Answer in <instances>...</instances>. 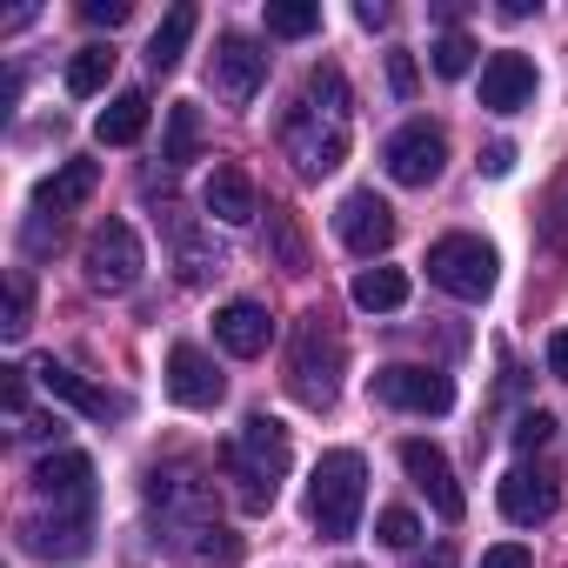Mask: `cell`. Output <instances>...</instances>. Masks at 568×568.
I'll list each match as a JSON object with an SVG mask.
<instances>
[{"mask_svg": "<svg viewBox=\"0 0 568 568\" xmlns=\"http://www.w3.org/2000/svg\"><path fill=\"white\" fill-rule=\"evenodd\" d=\"M281 148H288L295 174L302 181H322L348 161V81L342 68H315L302 101L288 108V121H281Z\"/></svg>", "mask_w": 568, "mask_h": 568, "instance_id": "obj_1", "label": "cell"}, {"mask_svg": "<svg viewBox=\"0 0 568 568\" xmlns=\"http://www.w3.org/2000/svg\"><path fill=\"white\" fill-rule=\"evenodd\" d=\"M288 462H295V448H288V428H281L274 415H247V422L234 428V442L221 448V468H227L234 501H241L247 515L274 508V488L288 481Z\"/></svg>", "mask_w": 568, "mask_h": 568, "instance_id": "obj_2", "label": "cell"}, {"mask_svg": "<svg viewBox=\"0 0 568 568\" xmlns=\"http://www.w3.org/2000/svg\"><path fill=\"white\" fill-rule=\"evenodd\" d=\"M362 501H368V462L355 448H328L308 481V521L322 528V541H348L362 521Z\"/></svg>", "mask_w": 568, "mask_h": 568, "instance_id": "obj_3", "label": "cell"}, {"mask_svg": "<svg viewBox=\"0 0 568 568\" xmlns=\"http://www.w3.org/2000/svg\"><path fill=\"white\" fill-rule=\"evenodd\" d=\"M342 368H348V348H342L335 322L322 308H308L295 322V348H288V388H295V402L328 408L342 395Z\"/></svg>", "mask_w": 568, "mask_h": 568, "instance_id": "obj_4", "label": "cell"}, {"mask_svg": "<svg viewBox=\"0 0 568 568\" xmlns=\"http://www.w3.org/2000/svg\"><path fill=\"white\" fill-rule=\"evenodd\" d=\"M428 281L455 302H488L495 295V247L475 234H442L428 247Z\"/></svg>", "mask_w": 568, "mask_h": 568, "instance_id": "obj_5", "label": "cell"}, {"mask_svg": "<svg viewBox=\"0 0 568 568\" xmlns=\"http://www.w3.org/2000/svg\"><path fill=\"white\" fill-rule=\"evenodd\" d=\"M141 267H148V254H141V234L128 221H101L81 247V274L94 295H128L141 281Z\"/></svg>", "mask_w": 568, "mask_h": 568, "instance_id": "obj_6", "label": "cell"}, {"mask_svg": "<svg viewBox=\"0 0 568 568\" xmlns=\"http://www.w3.org/2000/svg\"><path fill=\"white\" fill-rule=\"evenodd\" d=\"M368 395L382 408H402V415H448L455 408V382L442 368H415V362H388L368 375Z\"/></svg>", "mask_w": 568, "mask_h": 568, "instance_id": "obj_7", "label": "cell"}, {"mask_svg": "<svg viewBox=\"0 0 568 568\" xmlns=\"http://www.w3.org/2000/svg\"><path fill=\"white\" fill-rule=\"evenodd\" d=\"M267 81V54L247 41V34H221L214 54H207V88L227 101V108H247Z\"/></svg>", "mask_w": 568, "mask_h": 568, "instance_id": "obj_8", "label": "cell"}, {"mask_svg": "<svg viewBox=\"0 0 568 568\" xmlns=\"http://www.w3.org/2000/svg\"><path fill=\"white\" fill-rule=\"evenodd\" d=\"M382 161H388V181H402V187H428V181L442 174V161H448V134H442L435 121H408V128L388 134Z\"/></svg>", "mask_w": 568, "mask_h": 568, "instance_id": "obj_9", "label": "cell"}, {"mask_svg": "<svg viewBox=\"0 0 568 568\" xmlns=\"http://www.w3.org/2000/svg\"><path fill=\"white\" fill-rule=\"evenodd\" d=\"M402 468H408V481L428 495V508H435L442 521H462V515H468V495H462V481H455V468H448V455H442L435 442L408 435V442H402Z\"/></svg>", "mask_w": 568, "mask_h": 568, "instance_id": "obj_10", "label": "cell"}, {"mask_svg": "<svg viewBox=\"0 0 568 568\" xmlns=\"http://www.w3.org/2000/svg\"><path fill=\"white\" fill-rule=\"evenodd\" d=\"M335 234H342L348 254L375 261V254H388V241H395V207H388L375 187H355V194L342 201V214H335Z\"/></svg>", "mask_w": 568, "mask_h": 568, "instance_id": "obj_11", "label": "cell"}, {"mask_svg": "<svg viewBox=\"0 0 568 568\" xmlns=\"http://www.w3.org/2000/svg\"><path fill=\"white\" fill-rule=\"evenodd\" d=\"M34 488H41V501H54V515H94V462L74 448L48 455L34 468Z\"/></svg>", "mask_w": 568, "mask_h": 568, "instance_id": "obj_12", "label": "cell"}, {"mask_svg": "<svg viewBox=\"0 0 568 568\" xmlns=\"http://www.w3.org/2000/svg\"><path fill=\"white\" fill-rule=\"evenodd\" d=\"M535 101V61L528 54H495L488 68H481V108L488 114H521Z\"/></svg>", "mask_w": 568, "mask_h": 568, "instance_id": "obj_13", "label": "cell"}, {"mask_svg": "<svg viewBox=\"0 0 568 568\" xmlns=\"http://www.w3.org/2000/svg\"><path fill=\"white\" fill-rule=\"evenodd\" d=\"M168 395H174L181 408H214V402L227 395V382L214 375V362H207L194 342H181V348H168Z\"/></svg>", "mask_w": 568, "mask_h": 568, "instance_id": "obj_14", "label": "cell"}, {"mask_svg": "<svg viewBox=\"0 0 568 568\" xmlns=\"http://www.w3.org/2000/svg\"><path fill=\"white\" fill-rule=\"evenodd\" d=\"M561 508V488L541 475V468H508L501 475V515L515 521V528H535V521H548Z\"/></svg>", "mask_w": 568, "mask_h": 568, "instance_id": "obj_15", "label": "cell"}, {"mask_svg": "<svg viewBox=\"0 0 568 568\" xmlns=\"http://www.w3.org/2000/svg\"><path fill=\"white\" fill-rule=\"evenodd\" d=\"M214 342H221L227 355L254 362V355H267V342H274V322H267V308H261V302H227V308L214 315Z\"/></svg>", "mask_w": 568, "mask_h": 568, "instance_id": "obj_16", "label": "cell"}, {"mask_svg": "<svg viewBox=\"0 0 568 568\" xmlns=\"http://www.w3.org/2000/svg\"><path fill=\"white\" fill-rule=\"evenodd\" d=\"M94 187H101V161H61V168H54V174L34 187V207L61 221V214H74V207H81Z\"/></svg>", "mask_w": 568, "mask_h": 568, "instance_id": "obj_17", "label": "cell"}, {"mask_svg": "<svg viewBox=\"0 0 568 568\" xmlns=\"http://www.w3.org/2000/svg\"><path fill=\"white\" fill-rule=\"evenodd\" d=\"M207 214L214 221H227V227H247L254 221V181H247V168H234V161H221L214 174H207Z\"/></svg>", "mask_w": 568, "mask_h": 568, "instance_id": "obj_18", "label": "cell"}, {"mask_svg": "<svg viewBox=\"0 0 568 568\" xmlns=\"http://www.w3.org/2000/svg\"><path fill=\"white\" fill-rule=\"evenodd\" d=\"M34 375H41V388H48L54 402H68V408H81V415H94V422H108V415H121V402H114L108 388H94V382H81V375H74V368H61V362H41Z\"/></svg>", "mask_w": 568, "mask_h": 568, "instance_id": "obj_19", "label": "cell"}, {"mask_svg": "<svg viewBox=\"0 0 568 568\" xmlns=\"http://www.w3.org/2000/svg\"><path fill=\"white\" fill-rule=\"evenodd\" d=\"M355 308H368V315L408 308V274H402V267H362V274H355Z\"/></svg>", "mask_w": 568, "mask_h": 568, "instance_id": "obj_20", "label": "cell"}, {"mask_svg": "<svg viewBox=\"0 0 568 568\" xmlns=\"http://www.w3.org/2000/svg\"><path fill=\"white\" fill-rule=\"evenodd\" d=\"M194 28H201V14H194V8H174V14L154 28V41H148V68H154V74H174L181 54H187V41H194Z\"/></svg>", "mask_w": 568, "mask_h": 568, "instance_id": "obj_21", "label": "cell"}, {"mask_svg": "<svg viewBox=\"0 0 568 568\" xmlns=\"http://www.w3.org/2000/svg\"><path fill=\"white\" fill-rule=\"evenodd\" d=\"M94 134H101L108 148H128V141H141V134H148V94H114V101L101 108Z\"/></svg>", "mask_w": 568, "mask_h": 568, "instance_id": "obj_22", "label": "cell"}, {"mask_svg": "<svg viewBox=\"0 0 568 568\" xmlns=\"http://www.w3.org/2000/svg\"><path fill=\"white\" fill-rule=\"evenodd\" d=\"M174 261H181V281H187V288H201V281H214V274L227 267V254H221L214 241H201L187 221L174 227Z\"/></svg>", "mask_w": 568, "mask_h": 568, "instance_id": "obj_23", "label": "cell"}, {"mask_svg": "<svg viewBox=\"0 0 568 568\" xmlns=\"http://www.w3.org/2000/svg\"><path fill=\"white\" fill-rule=\"evenodd\" d=\"M34 555H81L88 548V515H54V521H28L21 528Z\"/></svg>", "mask_w": 568, "mask_h": 568, "instance_id": "obj_24", "label": "cell"}, {"mask_svg": "<svg viewBox=\"0 0 568 568\" xmlns=\"http://www.w3.org/2000/svg\"><path fill=\"white\" fill-rule=\"evenodd\" d=\"M201 154V108L194 101H174L168 108V141H161V161L168 168H187Z\"/></svg>", "mask_w": 568, "mask_h": 568, "instance_id": "obj_25", "label": "cell"}, {"mask_svg": "<svg viewBox=\"0 0 568 568\" xmlns=\"http://www.w3.org/2000/svg\"><path fill=\"white\" fill-rule=\"evenodd\" d=\"M108 74H114V48H74V61H68V94H101L108 88Z\"/></svg>", "mask_w": 568, "mask_h": 568, "instance_id": "obj_26", "label": "cell"}, {"mask_svg": "<svg viewBox=\"0 0 568 568\" xmlns=\"http://www.w3.org/2000/svg\"><path fill=\"white\" fill-rule=\"evenodd\" d=\"M267 241H274V261L288 267V274H308V241H302V227H295L288 207H274V214H267Z\"/></svg>", "mask_w": 568, "mask_h": 568, "instance_id": "obj_27", "label": "cell"}, {"mask_svg": "<svg viewBox=\"0 0 568 568\" xmlns=\"http://www.w3.org/2000/svg\"><path fill=\"white\" fill-rule=\"evenodd\" d=\"M315 28H322V8H315V0H267V34L302 41V34H315Z\"/></svg>", "mask_w": 568, "mask_h": 568, "instance_id": "obj_28", "label": "cell"}, {"mask_svg": "<svg viewBox=\"0 0 568 568\" xmlns=\"http://www.w3.org/2000/svg\"><path fill=\"white\" fill-rule=\"evenodd\" d=\"M468 68H475V41H468V34H442V41H435V74H442V81H462Z\"/></svg>", "mask_w": 568, "mask_h": 568, "instance_id": "obj_29", "label": "cell"}, {"mask_svg": "<svg viewBox=\"0 0 568 568\" xmlns=\"http://www.w3.org/2000/svg\"><path fill=\"white\" fill-rule=\"evenodd\" d=\"M0 328H8L14 342L34 328V288H28V274H8V322H0Z\"/></svg>", "mask_w": 568, "mask_h": 568, "instance_id": "obj_30", "label": "cell"}, {"mask_svg": "<svg viewBox=\"0 0 568 568\" xmlns=\"http://www.w3.org/2000/svg\"><path fill=\"white\" fill-rule=\"evenodd\" d=\"M382 541H388V548H415V541H422V521H415L408 508H382Z\"/></svg>", "mask_w": 568, "mask_h": 568, "instance_id": "obj_31", "label": "cell"}, {"mask_svg": "<svg viewBox=\"0 0 568 568\" xmlns=\"http://www.w3.org/2000/svg\"><path fill=\"white\" fill-rule=\"evenodd\" d=\"M548 435H555V422H548V415H541V408H528V415H521V422H515V448H541V442H548Z\"/></svg>", "mask_w": 568, "mask_h": 568, "instance_id": "obj_32", "label": "cell"}, {"mask_svg": "<svg viewBox=\"0 0 568 568\" xmlns=\"http://www.w3.org/2000/svg\"><path fill=\"white\" fill-rule=\"evenodd\" d=\"M81 14H88L94 28H121L134 8H128V0H81Z\"/></svg>", "mask_w": 568, "mask_h": 568, "instance_id": "obj_33", "label": "cell"}, {"mask_svg": "<svg viewBox=\"0 0 568 568\" xmlns=\"http://www.w3.org/2000/svg\"><path fill=\"white\" fill-rule=\"evenodd\" d=\"M481 568H535V555H528L521 541H501V548H488V555H481Z\"/></svg>", "mask_w": 568, "mask_h": 568, "instance_id": "obj_34", "label": "cell"}, {"mask_svg": "<svg viewBox=\"0 0 568 568\" xmlns=\"http://www.w3.org/2000/svg\"><path fill=\"white\" fill-rule=\"evenodd\" d=\"M388 81H395V94H415V61L408 54H388Z\"/></svg>", "mask_w": 568, "mask_h": 568, "instance_id": "obj_35", "label": "cell"}, {"mask_svg": "<svg viewBox=\"0 0 568 568\" xmlns=\"http://www.w3.org/2000/svg\"><path fill=\"white\" fill-rule=\"evenodd\" d=\"M548 368H555V382H568V328L548 335Z\"/></svg>", "mask_w": 568, "mask_h": 568, "instance_id": "obj_36", "label": "cell"}, {"mask_svg": "<svg viewBox=\"0 0 568 568\" xmlns=\"http://www.w3.org/2000/svg\"><path fill=\"white\" fill-rule=\"evenodd\" d=\"M481 168H488V174H508V168H515V148H508V141H495V148L481 154Z\"/></svg>", "mask_w": 568, "mask_h": 568, "instance_id": "obj_37", "label": "cell"}, {"mask_svg": "<svg viewBox=\"0 0 568 568\" xmlns=\"http://www.w3.org/2000/svg\"><path fill=\"white\" fill-rule=\"evenodd\" d=\"M14 435H34V442H41V435H61V415H28Z\"/></svg>", "mask_w": 568, "mask_h": 568, "instance_id": "obj_38", "label": "cell"}, {"mask_svg": "<svg viewBox=\"0 0 568 568\" xmlns=\"http://www.w3.org/2000/svg\"><path fill=\"white\" fill-rule=\"evenodd\" d=\"M355 21H362V28H388V8H382V0H362Z\"/></svg>", "mask_w": 568, "mask_h": 568, "instance_id": "obj_39", "label": "cell"}]
</instances>
